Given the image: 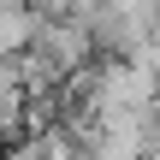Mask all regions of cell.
I'll use <instances>...</instances> for the list:
<instances>
[{
  "instance_id": "obj_1",
  "label": "cell",
  "mask_w": 160,
  "mask_h": 160,
  "mask_svg": "<svg viewBox=\"0 0 160 160\" xmlns=\"http://www.w3.org/2000/svg\"><path fill=\"white\" fill-rule=\"evenodd\" d=\"M42 18L48 12L30 6V0H0V59H24L36 30H42Z\"/></svg>"
},
{
  "instance_id": "obj_2",
  "label": "cell",
  "mask_w": 160,
  "mask_h": 160,
  "mask_svg": "<svg viewBox=\"0 0 160 160\" xmlns=\"http://www.w3.org/2000/svg\"><path fill=\"white\" fill-rule=\"evenodd\" d=\"M101 0H42V12H65V18H89Z\"/></svg>"
},
{
  "instance_id": "obj_3",
  "label": "cell",
  "mask_w": 160,
  "mask_h": 160,
  "mask_svg": "<svg viewBox=\"0 0 160 160\" xmlns=\"http://www.w3.org/2000/svg\"><path fill=\"white\" fill-rule=\"evenodd\" d=\"M154 119H160V83H154Z\"/></svg>"
}]
</instances>
